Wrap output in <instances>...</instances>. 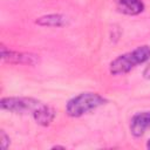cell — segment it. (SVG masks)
<instances>
[{
  "label": "cell",
  "mask_w": 150,
  "mask_h": 150,
  "mask_svg": "<svg viewBox=\"0 0 150 150\" xmlns=\"http://www.w3.org/2000/svg\"><path fill=\"white\" fill-rule=\"evenodd\" d=\"M144 76H145L146 79H150V64L144 69Z\"/></svg>",
  "instance_id": "obj_10"
},
{
  "label": "cell",
  "mask_w": 150,
  "mask_h": 150,
  "mask_svg": "<svg viewBox=\"0 0 150 150\" xmlns=\"http://www.w3.org/2000/svg\"><path fill=\"white\" fill-rule=\"evenodd\" d=\"M1 56L5 60H8L9 62L15 63H35V57L29 54H22V53H15L12 50H7L4 46L1 47Z\"/></svg>",
  "instance_id": "obj_7"
},
{
  "label": "cell",
  "mask_w": 150,
  "mask_h": 150,
  "mask_svg": "<svg viewBox=\"0 0 150 150\" xmlns=\"http://www.w3.org/2000/svg\"><path fill=\"white\" fill-rule=\"evenodd\" d=\"M150 59V47L141 46L132 52L117 56L110 63V73L114 75H121L130 71L137 64L143 63Z\"/></svg>",
  "instance_id": "obj_1"
},
{
  "label": "cell",
  "mask_w": 150,
  "mask_h": 150,
  "mask_svg": "<svg viewBox=\"0 0 150 150\" xmlns=\"http://www.w3.org/2000/svg\"><path fill=\"white\" fill-rule=\"evenodd\" d=\"M105 98L96 93H82L68 101L66 111L71 117H79L104 104Z\"/></svg>",
  "instance_id": "obj_2"
},
{
  "label": "cell",
  "mask_w": 150,
  "mask_h": 150,
  "mask_svg": "<svg viewBox=\"0 0 150 150\" xmlns=\"http://www.w3.org/2000/svg\"><path fill=\"white\" fill-rule=\"evenodd\" d=\"M9 143V137H7V135L5 134L4 130H1V146L4 150L7 149V144Z\"/></svg>",
  "instance_id": "obj_9"
},
{
  "label": "cell",
  "mask_w": 150,
  "mask_h": 150,
  "mask_svg": "<svg viewBox=\"0 0 150 150\" xmlns=\"http://www.w3.org/2000/svg\"><path fill=\"white\" fill-rule=\"evenodd\" d=\"M148 129H150V111L136 114L132 117L131 123H130L131 134L136 137H139Z\"/></svg>",
  "instance_id": "obj_4"
},
{
  "label": "cell",
  "mask_w": 150,
  "mask_h": 150,
  "mask_svg": "<svg viewBox=\"0 0 150 150\" xmlns=\"http://www.w3.org/2000/svg\"><path fill=\"white\" fill-rule=\"evenodd\" d=\"M146 146L150 149V139H149V142H148V144H146Z\"/></svg>",
  "instance_id": "obj_11"
},
{
  "label": "cell",
  "mask_w": 150,
  "mask_h": 150,
  "mask_svg": "<svg viewBox=\"0 0 150 150\" xmlns=\"http://www.w3.org/2000/svg\"><path fill=\"white\" fill-rule=\"evenodd\" d=\"M1 108L15 114L34 112L42 103L30 97H5L1 100Z\"/></svg>",
  "instance_id": "obj_3"
},
{
  "label": "cell",
  "mask_w": 150,
  "mask_h": 150,
  "mask_svg": "<svg viewBox=\"0 0 150 150\" xmlns=\"http://www.w3.org/2000/svg\"><path fill=\"white\" fill-rule=\"evenodd\" d=\"M36 23L40 26H49V27H60L64 23V18L59 14H49L46 16H41L36 20Z\"/></svg>",
  "instance_id": "obj_8"
},
{
  "label": "cell",
  "mask_w": 150,
  "mask_h": 150,
  "mask_svg": "<svg viewBox=\"0 0 150 150\" xmlns=\"http://www.w3.org/2000/svg\"><path fill=\"white\" fill-rule=\"evenodd\" d=\"M116 7L123 14L136 15L143 11L144 5H143L142 0H117Z\"/></svg>",
  "instance_id": "obj_5"
},
{
  "label": "cell",
  "mask_w": 150,
  "mask_h": 150,
  "mask_svg": "<svg viewBox=\"0 0 150 150\" xmlns=\"http://www.w3.org/2000/svg\"><path fill=\"white\" fill-rule=\"evenodd\" d=\"M33 116H34V120L36 121V123H39L41 125H49L52 123V121L54 120L55 110L52 107L42 103L33 112Z\"/></svg>",
  "instance_id": "obj_6"
}]
</instances>
